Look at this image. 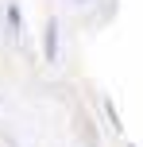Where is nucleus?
I'll return each mask as SVG.
<instances>
[{"mask_svg": "<svg viewBox=\"0 0 143 147\" xmlns=\"http://www.w3.org/2000/svg\"><path fill=\"white\" fill-rule=\"evenodd\" d=\"M43 54H46V62H58V20L46 23V47H43Z\"/></svg>", "mask_w": 143, "mask_h": 147, "instance_id": "nucleus-1", "label": "nucleus"}, {"mask_svg": "<svg viewBox=\"0 0 143 147\" xmlns=\"http://www.w3.org/2000/svg\"><path fill=\"white\" fill-rule=\"evenodd\" d=\"M8 23H12V35L19 39V12H15V8H8Z\"/></svg>", "mask_w": 143, "mask_h": 147, "instance_id": "nucleus-2", "label": "nucleus"}]
</instances>
